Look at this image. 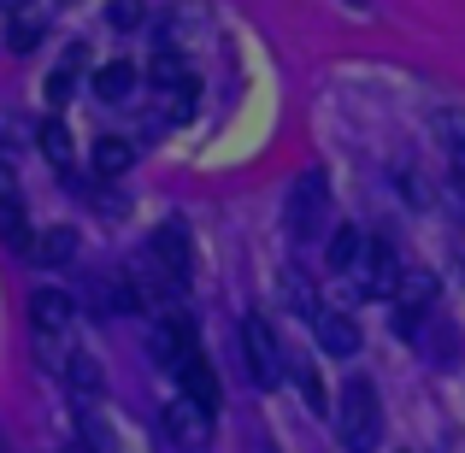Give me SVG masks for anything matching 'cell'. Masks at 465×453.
Wrapping results in <instances>:
<instances>
[{
  "instance_id": "2e32d148",
  "label": "cell",
  "mask_w": 465,
  "mask_h": 453,
  "mask_svg": "<svg viewBox=\"0 0 465 453\" xmlns=\"http://www.w3.org/2000/svg\"><path fill=\"white\" fill-rule=\"evenodd\" d=\"M0 241H6L12 253H30L35 248V230H30V218H24V201L0 206Z\"/></svg>"
},
{
  "instance_id": "8992f818",
  "label": "cell",
  "mask_w": 465,
  "mask_h": 453,
  "mask_svg": "<svg viewBox=\"0 0 465 453\" xmlns=\"http://www.w3.org/2000/svg\"><path fill=\"white\" fill-rule=\"evenodd\" d=\"M148 260H153L177 289L189 283V271H194V248H189V230H183L177 218H171V224H159L153 236H148Z\"/></svg>"
},
{
  "instance_id": "9a60e30c",
  "label": "cell",
  "mask_w": 465,
  "mask_h": 453,
  "mask_svg": "<svg viewBox=\"0 0 465 453\" xmlns=\"http://www.w3.org/2000/svg\"><path fill=\"white\" fill-rule=\"evenodd\" d=\"M130 89H136V65L130 59H113V65L94 71V94L101 101H130Z\"/></svg>"
},
{
  "instance_id": "7c38bea8",
  "label": "cell",
  "mask_w": 465,
  "mask_h": 453,
  "mask_svg": "<svg viewBox=\"0 0 465 453\" xmlns=\"http://www.w3.org/2000/svg\"><path fill=\"white\" fill-rule=\"evenodd\" d=\"M177 383H183V400H194V407L218 412V371L206 365V353H194V359L183 365V371H177Z\"/></svg>"
},
{
  "instance_id": "9c48e42d",
  "label": "cell",
  "mask_w": 465,
  "mask_h": 453,
  "mask_svg": "<svg viewBox=\"0 0 465 453\" xmlns=\"http://www.w3.org/2000/svg\"><path fill=\"white\" fill-rule=\"evenodd\" d=\"M165 436H171V442H177V448H206V442H213V412H206V407H194V400H171V407H165Z\"/></svg>"
},
{
  "instance_id": "cb8c5ba5",
  "label": "cell",
  "mask_w": 465,
  "mask_h": 453,
  "mask_svg": "<svg viewBox=\"0 0 465 453\" xmlns=\"http://www.w3.org/2000/svg\"><path fill=\"white\" fill-rule=\"evenodd\" d=\"M18 201V177H12V165H0V206Z\"/></svg>"
},
{
  "instance_id": "d6986e66",
  "label": "cell",
  "mask_w": 465,
  "mask_h": 453,
  "mask_svg": "<svg viewBox=\"0 0 465 453\" xmlns=\"http://www.w3.org/2000/svg\"><path fill=\"white\" fill-rule=\"evenodd\" d=\"M71 253H77V236H71V230H47V236H35L30 260H42V265H71Z\"/></svg>"
},
{
  "instance_id": "5b68a950",
  "label": "cell",
  "mask_w": 465,
  "mask_h": 453,
  "mask_svg": "<svg viewBox=\"0 0 465 453\" xmlns=\"http://www.w3.org/2000/svg\"><path fill=\"white\" fill-rule=\"evenodd\" d=\"M353 289H360V295H371V300H395V289H401V277H407V271H401V253H395V241H383V236H377V241H365V253H360V265H353Z\"/></svg>"
},
{
  "instance_id": "6da1fadb",
  "label": "cell",
  "mask_w": 465,
  "mask_h": 453,
  "mask_svg": "<svg viewBox=\"0 0 465 453\" xmlns=\"http://www.w3.org/2000/svg\"><path fill=\"white\" fill-rule=\"evenodd\" d=\"M336 436L348 453H371L377 436H383V400H377L371 377H348V389H341L336 400Z\"/></svg>"
},
{
  "instance_id": "30bf717a",
  "label": "cell",
  "mask_w": 465,
  "mask_h": 453,
  "mask_svg": "<svg viewBox=\"0 0 465 453\" xmlns=\"http://www.w3.org/2000/svg\"><path fill=\"white\" fill-rule=\"evenodd\" d=\"M312 336H318V348L336 353V359H353V353H360V324H353L348 312H330V306H318Z\"/></svg>"
},
{
  "instance_id": "e0dca14e",
  "label": "cell",
  "mask_w": 465,
  "mask_h": 453,
  "mask_svg": "<svg viewBox=\"0 0 465 453\" xmlns=\"http://www.w3.org/2000/svg\"><path fill=\"white\" fill-rule=\"evenodd\" d=\"M360 253H365V236H360L353 224H341L336 236H330V271H341V277H348L353 265H360Z\"/></svg>"
},
{
  "instance_id": "4316f807",
  "label": "cell",
  "mask_w": 465,
  "mask_h": 453,
  "mask_svg": "<svg viewBox=\"0 0 465 453\" xmlns=\"http://www.w3.org/2000/svg\"><path fill=\"white\" fill-rule=\"evenodd\" d=\"M65 6H71V0H65Z\"/></svg>"
},
{
  "instance_id": "ba28073f",
  "label": "cell",
  "mask_w": 465,
  "mask_h": 453,
  "mask_svg": "<svg viewBox=\"0 0 465 453\" xmlns=\"http://www.w3.org/2000/svg\"><path fill=\"white\" fill-rule=\"evenodd\" d=\"M430 306H436V277L430 271H407V277H401V289H395V324H401V336H419V324L430 318Z\"/></svg>"
},
{
  "instance_id": "52a82bcc",
  "label": "cell",
  "mask_w": 465,
  "mask_h": 453,
  "mask_svg": "<svg viewBox=\"0 0 465 453\" xmlns=\"http://www.w3.org/2000/svg\"><path fill=\"white\" fill-rule=\"evenodd\" d=\"M201 353V341H194V324L183 312H165L153 324V359L165 365V371H183V365Z\"/></svg>"
},
{
  "instance_id": "7a4b0ae2",
  "label": "cell",
  "mask_w": 465,
  "mask_h": 453,
  "mask_svg": "<svg viewBox=\"0 0 465 453\" xmlns=\"http://www.w3.org/2000/svg\"><path fill=\"white\" fill-rule=\"evenodd\" d=\"M283 224H289V236H295V241L324 236V224H330V182H324V171H301V177L289 182Z\"/></svg>"
},
{
  "instance_id": "4fadbf2b",
  "label": "cell",
  "mask_w": 465,
  "mask_h": 453,
  "mask_svg": "<svg viewBox=\"0 0 465 453\" xmlns=\"http://www.w3.org/2000/svg\"><path fill=\"white\" fill-rule=\"evenodd\" d=\"M130 165H136V142H124V136L94 142V177H124Z\"/></svg>"
},
{
  "instance_id": "603a6c76",
  "label": "cell",
  "mask_w": 465,
  "mask_h": 453,
  "mask_svg": "<svg viewBox=\"0 0 465 453\" xmlns=\"http://www.w3.org/2000/svg\"><path fill=\"white\" fill-rule=\"evenodd\" d=\"M301 389H307V400H312V407H318V412H324V407H330V400H324V389H318V377H312V371H301Z\"/></svg>"
},
{
  "instance_id": "d4e9b609",
  "label": "cell",
  "mask_w": 465,
  "mask_h": 453,
  "mask_svg": "<svg viewBox=\"0 0 465 453\" xmlns=\"http://www.w3.org/2000/svg\"><path fill=\"white\" fill-rule=\"evenodd\" d=\"M454 177L465 182V142H460V148H454Z\"/></svg>"
},
{
  "instance_id": "ac0fdd59",
  "label": "cell",
  "mask_w": 465,
  "mask_h": 453,
  "mask_svg": "<svg viewBox=\"0 0 465 453\" xmlns=\"http://www.w3.org/2000/svg\"><path fill=\"white\" fill-rule=\"evenodd\" d=\"M83 59H89V54H83V47H65V59H59V65H54V77H47V101H71V89H77V71H83Z\"/></svg>"
},
{
  "instance_id": "44dd1931",
  "label": "cell",
  "mask_w": 465,
  "mask_h": 453,
  "mask_svg": "<svg viewBox=\"0 0 465 453\" xmlns=\"http://www.w3.org/2000/svg\"><path fill=\"white\" fill-rule=\"evenodd\" d=\"M35 42H42V18H18V24H12V35H6L12 54H30Z\"/></svg>"
},
{
  "instance_id": "8fae6325",
  "label": "cell",
  "mask_w": 465,
  "mask_h": 453,
  "mask_svg": "<svg viewBox=\"0 0 465 453\" xmlns=\"http://www.w3.org/2000/svg\"><path fill=\"white\" fill-rule=\"evenodd\" d=\"M71 318H77L71 295H59V289H35V295H30V324L42 330V336H59V330H71Z\"/></svg>"
},
{
  "instance_id": "277c9868",
  "label": "cell",
  "mask_w": 465,
  "mask_h": 453,
  "mask_svg": "<svg viewBox=\"0 0 465 453\" xmlns=\"http://www.w3.org/2000/svg\"><path fill=\"white\" fill-rule=\"evenodd\" d=\"M242 359H248V371H253V383H260V389H277V383H283V371H289L283 341H277V330L265 324L260 312L242 318Z\"/></svg>"
},
{
  "instance_id": "3957f363",
  "label": "cell",
  "mask_w": 465,
  "mask_h": 453,
  "mask_svg": "<svg viewBox=\"0 0 465 453\" xmlns=\"http://www.w3.org/2000/svg\"><path fill=\"white\" fill-rule=\"evenodd\" d=\"M148 77H153V101H159V118H171V124H183V118L194 113V71L183 65L177 54H165V47H159V54H153V65H148Z\"/></svg>"
},
{
  "instance_id": "484cf974",
  "label": "cell",
  "mask_w": 465,
  "mask_h": 453,
  "mask_svg": "<svg viewBox=\"0 0 465 453\" xmlns=\"http://www.w3.org/2000/svg\"><path fill=\"white\" fill-rule=\"evenodd\" d=\"M24 6H30V0H0V12H24Z\"/></svg>"
},
{
  "instance_id": "7402d4cb",
  "label": "cell",
  "mask_w": 465,
  "mask_h": 453,
  "mask_svg": "<svg viewBox=\"0 0 465 453\" xmlns=\"http://www.w3.org/2000/svg\"><path fill=\"white\" fill-rule=\"evenodd\" d=\"M106 18H113L118 30H136V24H142V0H113V12H106Z\"/></svg>"
},
{
  "instance_id": "ffe728a7",
  "label": "cell",
  "mask_w": 465,
  "mask_h": 453,
  "mask_svg": "<svg viewBox=\"0 0 465 453\" xmlns=\"http://www.w3.org/2000/svg\"><path fill=\"white\" fill-rule=\"evenodd\" d=\"M35 136H42V153L54 159L59 171H71V136H65V124H54V118H47V124L35 130Z\"/></svg>"
},
{
  "instance_id": "5bb4252c",
  "label": "cell",
  "mask_w": 465,
  "mask_h": 453,
  "mask_svg": "<svg viewBox=\"0 0 465 453\" xmlns=\"http://www.w3.org/2000/svg\"><path fill=\"white\" fill-rule=\"evenodd\" d=\"M65 383H71V395L89 407V400L101 395V365H94L89 353H65Z\"/></svg>"
}]
</instances>
